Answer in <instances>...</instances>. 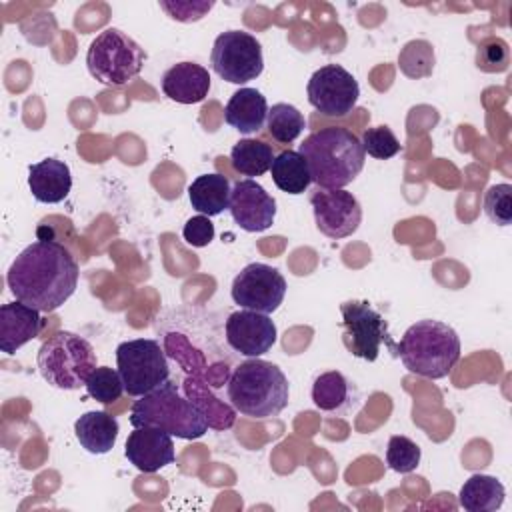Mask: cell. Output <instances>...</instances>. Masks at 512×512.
Segmentation results:
<instances>
[{
  "label": "cell",
  "instance_id": "21",
  "mask_svg": "<svg viewBox=\"0 0 512 512\" xmlns=\"http://www.w3.org/2000/svg\"><path fill=\"white\" fill-rule=\"evenodd\" d=\"M118 430V420L104 410L86 412L74 422V434L80 446L90 454L110 452L116 444Z\"/></svg>",
  "mask_w": 512,
  "mask_h": 512
},
{
  "label": "cell",
  "instance_id": "22",
  "mask_svg": "<svg viewBox=\"0 0 512 512\" xmlns=\"http://www.w3.org/2000/svg\"><path fill=\"white\" fill-rule=\"evenodd\" d=\"M230 182L222 174H202L188 186V198L194 210L204 216H218L230 206Z\"/></svg>",
  "mask_w": 512,
  "mask_h": 512
},
{
  "label": "cell",
  "instance_id": "32",
  "mask_svg": "<svg viewBox=\"0 0 512 512\" xmlns=\"http://www.w3.org/2000/svg\"><path fill=\"white\" fill-rule=\"evenodd\" d=\"M360 142H362L364 152L372 158H378V160H388V158L396 156L402 150L398 138L394 136V132L388 126L366 128Z\"/></svg>",
  "mask_w": 512,
  "mask_h": 512
},
{
  "label": "cell",
  "instance_id": "35",
  "mask_svg": "<svg viewBox=\"0 0 512 512\" xmlns=\"http://www.w3.org/2000/svg\"><path fill=\"white\" fill-rule=\"evenodd\" d=\"M182 236L190 246L204 248L214 240V224L204 214L192 216L190 220H186V224L182 228Z\"/></svg>",
  "mask_w": 512,
  "mask_h": 512
},
{
  "label": "cell",
  "instance_id": "3",
  "mask_svg": "<svg viewBox=\"0 0 512 512\" xmlns=\"http://www.w3.org/2000/svg\"><path fill=\"white\" fill-rule=\"evenodd\" d=\"M290 386L284 372L262 358L240 362L228 382V400L250 418H270L288 406Z\"/></svg>",
  "mask_w": 512,
  "mask_h": 512
},
{
  "label": "cell",
  "instance_id": "5",
  "mask_svg": "<svg viewBox=\"0 0 512 512\" xmlns=\"http://www.w3.org/2000/svg\"><path fill=\"white\" fill-rule=\"evenodd\" d=\"M134 428L154 426L182 440H196L206 434L208 420L198 404L184 398L172 382L138 396L130 410Z\"/></svg>",
  "mask_w": 512,
  "mask_h": 512
},
{
  "label": "cell",
  "instance_id": "17",
  "mask_svg": "<svg viewBox=\"0 0 512 512\" xmlns=\"http://www.w3.org/2000/svg\"><path fill=\"white\" fill-rule=\"evenodd\" d=\"M42 330L40 310L16 300L0 306V350L14 354Z\"/></svg>",
  "mask_w": 512,
  "mask_h": 512
},
{
  "label": "cell",
  "instance_id": "2",
  "mask_svg": "<svg viewBox=\"0 0 512 512\" xmlns=\"http://www.w3.org/2000/svg\"><path fill=\"white\" fill-rule=\"evenodd\" d=\"M298 152L308 164L312 182L322 190L350 184L364 168L366 158L360 138L342 126H326L308 134Z\"/></svg>",
  "mask_w": 512,
  "mask_h": 512
},
{
  "label": "cell",
  "instance_id": "28",
  "mask_svg": "<svg viewBox=\"0 0 512 512\" xmlns=\"http://www.w3.org/2000/svg\"><path fill=\"white\" fill-rule=\"evenodd\" d=\"M312 400L314 406L324 412L342 408L348 402V380L344 374L338 370L320 374L312 386Z\"/></svg>",
  "mask_w": 512,
  "mask_h": 512
},
{
  "label": "cell",
  "instance_id": "34",
  "mask_svg": "<svg viewBox=\"0 0 512 512\" xmlns=\"http://www.w3.org/2000/svg\"><path fill=\"white\" fill-rule=\"evenodd\" d=\"M214 2L206 0H160V8L178 22H196L200 20L206 12H210Z\"/></svg>",
  "mask_w": 512,
  "mask_h": 512
},
{
  "label": "cell",
  "instance_id": "25",
  "mask_svg": "<svg viewBox=\"0 0 512 512\" xmlns=\"http://www.w3.org/2000/svg\"><path fill=\"white\" fill-rule=\"evenodd\" d=\"M274 160L272 146L262 142V140H252V138H242L232 146L230 152V162L232 168L242 174V176H262L264 172L270 170Z\"/></svg>",
  "mask_w": 512,
  "mask_h": 512
},
{
  "label": "cell",
  "instance_id": "16",
  "mask_svg": "<svg viewBox=\"0 0 512 512\" xmlns=\"http://www.w3.org/2000/svg\"><path fill=\"white\" fill-rule=\"evenodd\" d=\"M124 456L144 474L158 472L160 468L172 464L176 458L172 436L154 426L134 428L126 438Z\"/></svg>",
  "mask_w": 512,
  "mask_h": 512
},
{
  "label": "cell",
  "instance_id": "31",
  "mask_svg": "<svg viewBox=\"0 0 512 512\" xmlns=\"http://www.w3.org/2000/svg\"><path fill=\"white\" fill-rule=\"evenodd\" d=\"M484 212L498 226H508L512 222V186L508 182L492 184L486 190Z\"/></svg>",
  "mask_w": 512,
  "mask_h": 512
},
{
  "label": "cell",
  "instance_id": "15",
  "mask_svg": "<svg viewBox=\"0 0 512 512\" xmlns=\"http://www.w3.org/2000/svg\"><path fill=\"white\" fill-rule=\"evenodd\" d=\"M228 210L242 230L264 232L274 222L276 200L256 180L244 178L232 186Z\"/></svg>",
  "mask_w": 512,
  "mask_h": 512
},
{
  "label": "cell",
  "instance_id": "26",
  "mask_svg": "<svg viewBox=\"0 0 512 512\" xmlns=\"http://www.w3.org/2000/svg\"><path fill=\"white\" fill-rule=\"evenodd\" d=\"M266 126H268L270 136L276 142L290 144L306 128V118H304V114L296 106L286 104V102H278L272 108H268Z\"/></svg>",
  "mask_w": 512,
  "mask_h": 512
},
{
  "label": "cell",
  "instance_id": "9",
  "mask_svg": "<svg viewBox=\"0 0 512 512\" xmlns=\"http://www.w3.org/2000/svg\"><path fill=\"white\" fill-rule=\"evenodd\" d=\"M212 70L226 82L244 84L264 70L260 42L244 30H228L216 36L210 54Z\"/></svg>",
  "mask_w": 512,
  "mask_h": 512
},
{
  "label": "cell",
  "instance_id": "13",
  "mask_svg": "<svg viewBox=\"0 0 512 512\" xmlns=\"http://www.w3.org/2000/svg\"><path fill=\"white\" fill-rule=\"evenodd\" d=\"M312 212L316 228L334 240L352 236L362 222V206L352 192L344 188L322 190L318 188L312 198Z\"/></svg>",
  "mask_w": 512,
  "mask_h": 512
},
{
  "label": "cell",
  "instance_id": "6",
  "mask_svg": "<svg viewBox=\"0 0 512 512\" xmlns=\"http://www.w3.org/2000/svg\"><path fill=\"white\" fill-rule=\"evenodd\" d=\"M36 364L50 386L78 390L86 386L88 376L96 368V352L88 340L64 330L40 346Z\"/></svg>",
  "mask_w": 512,
  "mask_h": 512
},
{
  "label": "cell",
  "instance_id": "20",
  "mask_svg": "<svg viewBox=\"0 0 512 512\" xmlns=\"http://www.w3.org/2000/svg\"><path fill=\"white\" fill-rule=\"evenodd\" d=\"M266 116H268V102L264 94L256 88L236 90L224 108L226 124L238 130L240 134L258 132L264 126Z\"/></svg>",
  "mask_w": 512,
  "mask_h": 512
},
{
  "label": "cell",
  "instance_id": "29",
  "mask_svg": "<svg viewBox=\"0 0 512 512\" xmlns=\"http://www.w3.org/2000/svg\"><path fill=\"white\" fill-rule=\"evenodd\" d=\"M86 392L88 396H92L102 404L116 402L124 392V382L120 378V372L110 366H96L86 380Z\"/></svg>",
  "mask_w": 512,
  "mask_h": 512
},
{
  "label": "cell",
  "instance_id": "27",
  "mask_svg": "<svg viewBox=\"0 0 512 512\" xmlns=\"http://www.w3.org/2000/svg\"><path fill=\"white\" fill-rule=\"evenodd\" d=\"M434 64H436V54L428 40H410L400 48L398 68L404 76L412 80L432 76Z\"/></svg>",
  "mask_w": 512,
  "mask_h": 512
},
{
  "label": "cell",
  "instance_id": "11",
  "mask_svg": "<svg viewBox=\"0 0 512 512\" xmlns=\"http://www.w3.org/2000/svg\"><path fill=\"white\" fill-rule=\"evenodd\" d=\"M308 102L324 116L340 118L352 112L358 102L360 86L356 78L340 64L320 66L306 86Z\"/></svg>",
  "mask_w": 512,
  "mask_h": 512
},
{
  "label": "cell",
  "instance_id": "33",
  "mask_svg": "<svg viewBox=\"0 0 512 512\" xmlns=\"http://www.w3.org/2000/svg\"><path fill=\"white\" fill-rule=\"evenodd\" d=\"M508 62H510V50L506 40L492 36L478 44L476 66L482 72H504L508 68Z\"/></svg>",
  "mask_w": 512,
  "mask_h": 512
},
{
  "label": "cell",
  "instance_id": "8",
  "mask_svg": "<svg viewBox=\"0 0 512 512\" xmlns=\"http://www.w3.org/2000/svg\"><path fill=\"white\" fill-rule=\"evenodd\" d=\"M116 366L130 396H144L170 378L166 354L152 338H134L118 344Z\"/></svg>",
  "mask_w": 512,
  "mask_h": 512
},
{
  "label": "cell",
  "instance_id": "24",
  "mask_svg": "<svg viewBox=\"0 0 512 512\" xmlns=\"http://www.w3.org/2000/svg\"><path fill=\"white\" fill-rule=\"evenodd\" d=\"M270 172H272L274 184L282 192L292 196L304 194L312 182L304 156L294 150H284L278 156H274Z\"/></svg>",
  "mask_w": 512,
  "mask_h": 512
},
{
  "label": "cell",
  "instance_id": "12",
  "mask_svg": "<svg viewBox=\"0 0 512 512\" xmlns=\"http://www.w3.org/2000/svg\"><path fill=\"white\" fill-rule=\"evenodd\" d=\"M232 300L244 310L272 314L286 296L284 276L262 262L244 266L232 282Z\"/></svg>",
  "mask_w": 512,
  "mask_h": 512
},
{
  "label": "cell",
  "instance_id": "18",
  "mask_svg": "<svg viewBox=\"0 0 512 512\" xmlns=\"http://www.w3.org/2000/svg\"><path fill=\"white\" fill-rule=\"evenodd\" d=\"M210 74L196 62H178L162 76V92L178 104H196L208 96Z\"/></svg>",
  "mask_w": 512,
  "mask_h": 512
},
{
  "label": "cell",
  "instance_id": "23",
  "mask_svg": "<svg viewBox=\"0 0 512 512\" xmlns=\"http://www.w3.org/2000/svg\"><path fill=\"white\" fill-rule=\"evenodd\" d=\"M506 490L500 480L488 474L470 476L458 494V502L468 512H494L502 506Z\"/></svg>",
  "mask_w": 512,
  "mask_h": 512
},
{
  "label": "cell",
  "instance_id": "1",
  "mask_svg": "<svg viewBox=\"0 0 512 512\" xmlns=\"http://www.w3.org/2000/svg\"><path fill=\"white\" fill-rule=\"evenodd\" d=\"M6 284L16 300L40 310H58L78 286V264L56 240H36L10 264Z\"/></svg>",
  "mask_w": 512,
  "mask_h": 512
},
{
  "label": "cell",
  "instance_id": "30",
  "mask_svg": "<svg viewBox=\"0 0 512 512\" xmlns=\"http://www.w3.org/2000/svg\"><path fill=\"white\" fill-rule=\"evenodd\" d=\"M420 446L408 436H392L386 446V462L394 472L408 474L420 464Z\"/></svg>",
  "mask_w": 512,
  "mask_h": 512
},
{
  "label": "cell",
  "instance_id": "10",
  "mask_svg": "<svg viewBox=\"0 0 512 512\" xmlns=\"http://www.w3.org/2000/svg\"><path fill=\"white\" fill-rule=\"evenodd\" d=\"M342 314V340L350 354L374 362L380 354V346L388 344L396 348L384 316L372 308L366 300H348L340 304Z\"/></svg>",
  "mask_w": 512,
  "mask_h": 512
},
{
  "label": "cell",
  "instance_id": "4",
  "mask_svg": "<svg viewBox=\"0 0 512 512\" xmlns=\"http://www.w3.org/2000/svg\"><path fill=\"white\" fill-rule=\"evenodd\" d=\"M396 352L412 374L438 380L448 376L460 360V338L452 326L426 318L404 332Z\"/></svg>",
  "mask_w": 512,
  "mask_h": 512
},
{
  "label": "cell",
  "instance_id": "19",
  "mask_svg": "<svg viewBox=\"0 0 512 512\" xmlns=\"http://www.w3.org/2000/svg\"><path fill=\"white\" fill-rule=\"evenodd\" d=\"M28 188L38 202L58 204L72 188L70 166L58 158H44L28 168Z\"/></svg>",
  "mask_w": 512,
  "mask_h": 512
},
{
  "label": "cell",
  "instance_id": "7",
  "mask_svg": "<svg viewBox=\"0 0 512 512\" xmlns=\"http://www.w3.org/2000/svg\"><path fill=\"white\" fill-rule=\"evenodd\" d=\"M146 54L140 44L118 28L102 30L88 46L86 66L94 80L106 86H124L136 78Z\"/></svg>",
  "mask_w": 512,
  "mask_h": 512
},
{
  "label": "cell",
  "instance_id": "14",
  "mask_svg": "<svg viewBox=\"0 0 512 512\" xmlns=\"http://www.w3.org/2000/svg\"><path fill=\"white\" fill-rule=\"evenodd\" d=\"M276 324L268 314L254 310L232 312L226 320V342L248 358H258L276 344Z\"/></svg>",
  "mask_w": 512,
  "mask_h": 512
}]
</instances>
